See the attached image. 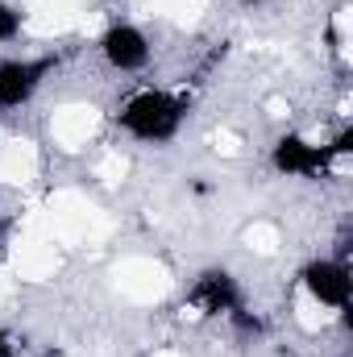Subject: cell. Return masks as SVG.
<instances>
[{"instance_id":"6da1fadb","label":"cell","mask_w":353,"mask_h":357,"mask_svg":"<svg viewBox=\"0 0 353 357\" xmlns=\"http://www.w3.org/2000/svg\"><path fill=\"white\" fill-rule=\"evenodd\" d=\"M187 121V100L167 88H142L121 100L117 108V129L142 146H167L175 142Z\"/></svg>"},{"instance_id":"7a4b0ae2","label":"cell","mask_w":353,"mask_h":357,"mask_svg":"<svg viewBox=\"0 0 353 357\" xmlns=\"http://www.w3.org/2000/svg\"><path fill=\"white\" fill-rule=\"evenodd\" d=\"M96 50H100L104 67H112L117 75H137V71H146L150 59H154V46H150L146 29L133 25V21H112V25H104L100 38H96Z\"/></svg>"},{"instance_id":"3957f363","label":"cell","mask_w":353,"mask_h":357,"mask_svg":"<svg viewBox=\"0 0 353 357\" xmlns=\"http://www.w3.org/2000/svg\"><path fill=\"white\" fill-rule=\"evenodd\" d=\"M299 295L312 299L316 307H324L329 316H341L350 307V295H353L350 266L341 258H312L308 266L299 270Z\"/></svg>"},{"instance_id":"277c9868","label":"cell","mask_w":353,"mask_h":357,"mask_svg":"<svg viewBox=\"0 0 353 357\" xmlns=\"http://www.w3.org/2000/svg\"><path fill=\"white\" fill-rule=\"evenodd\" d=\"M54 71L50 54H17V59H0V108H25L46 75Z\"/></svg>"},{"instance_id":"5b68a950","label":"cell","mask_w":353,"mask_h":357,"mask_svg":"<svg viewBox=\"0 0 353 357\" xmlns=\"http://www.w3.org/2000/svg\"><path fill=\"white\" fill-rule=\"evenodd\" d=\"M270 167L287 178H316L329 171V146L308 133H283L270 146Z\"/></svg>"},{"instance_id":"8992f818","label":"cell","mask_w":353,"mask_h":357,"mask_svg":"<svg viewBox=\"0 0 353 357\" xmlns=\"http://www.w3.org/2000/svg\"><path fill=\"white\" fill-rule=\"evenodd\" d=\"M100 133V108L88 100H67L50 112V142L63 150V154H80L88 150Z\"/></svg>"},{"instance_id":"52a82bcc","label":"cell","mask_w":353,"mask_h":357,"mask_svg":"<svg viewBox=\"0 0 353 357\" xmlns=\"http://www.w3.org/2000/svg\"><path fill=\"white\" fill-rule=\"evenodd\" d=\"M241 307V287L229 270H204L191 287V299L183 303V316H233Z\"/></svg>"},{"instance_id":"ba28073f","label":"cell","mask_w":353,"mask_h":357,"mask_svg":"<svg viewBox=\"0 0 353 357\" xmlns=\"http://www.w3.org/2000/svg\"><path fill=\"white\" fill-rule=\"evenodd\" d=\"M59 266H63L59 241L46 233H29L8 250V274L17 282H50L59 274Z\"/></svg>"},{"instance_id":"9c48e42d","label":"cell","mask_w":353,"mask_h":357,"mask_svg":"<svg viewBox=\"0 0 353 357\" xmlns=\"http://www.w3.org/2000/svg\"><path fill=\"white\" fill-rule=\"evenodd\" d=\"M117 287H121V295H129L137 303H154V299L167 295L171 278H167V270L158 266V262H150V258H129V262L117 266Z\"/></svg>"},{"instance_id":"30bf717a","label":"cell","mask_w":353,"mask_h":357,"mask_svg":"<svg viewBox=\"0 0 353 357\" xmlns=\"http://www.w3.org/2000/svg\"><path fill=\"white\" fill-rule=\"evenodd\" d=\"M42 171V154L29 137H0V183L4 187H29Z\"/></svg>"},{"instance_id":"8fae6325","label":"cell","mask_w":353,"mask_h":357,"mask_svg":"<svg viewBox=\"0 0 353 357\" xmlns=\"http://www.w3.org/2000/svg\"><path fill=\"white\" fill-rule=\"evenodd\" d=\"M246 245H250L258 258H274L278 245H283V233H278V225H270V220H254V225L246 229Z\"/></svg>"},{"instance_id":"7c38bea8","label":"cell","mask_w":353,"mask_h":357,"mask_svg":"<svg viewBox=\"0 0 353 357\" xmlns=\"http://www.w3.org/2000/svg\"><path fill=\"white\" fill-rule=\"evenodd\" d=\"M125 175H129V158H125L121 150H104V154L96 158V178H100V183L117 187Z\"/></svg>"},{"instance_id":"4fadbf2b","label":"cell","mask_w":353,"mask_h":357,"mask_svg":"<svg viewBox=\"0 0 353 357\" xmlns=\"http://www.w3.org/2000/svg\"><path fill=\"white\" fill-rule=\"evenodd\" d=\"M21 33H25V13L13 0H0V46L17 42Z\"/></svg>"},{"instance_id":"5bb4252c","label":"cell","mask_w":353,"mask_h":357,"mask_svg":"<svg viewBox=\"0 0 353 357\" xmlns=\"http://www.w3.org/2000/svg\"><path fill=\"white\" fill-rule=\"evenodd\" d=\"M295 320H299V324H303L308 333H320V328H324V324H329L333 316H329L324 307H316L312 299H303V295H299V312H295Z\"/></svg>"},{"instance_id":"9a60e30c","label":"cell","mask_w":353,"mask_h":357,"mask_svg":"<svg viewBox=\"0 0 353 357\" xmlns=\"http://www.w3.org/2000/svg\"><path fill=\"white\" fill-rule=\"evenodd\" d=\"M0 357H17V337L8 328H0Z\"/></svg>"},{"instance_id":"2e32d148","label":"cell","mask_w":353,"mask_h":357,"mask_svg":"<svg viewBox=\"0 0 353 357\" xmlns=\"http://www.w3.org/2000/svg\"><path fill=\"white\" fill-rule=\"evenodd\" d=\"M154 357H187V354H179V349H154Z\"/></svg>"},{"instance_id":"e0dca14e","label":"cell","mask_w":353,"mask_h":357,"mask_svg":"<svg viewBox=\"0 0 353 357\" xmlns=\"http://www.w3.org/2000/svg\"><path fill=\"white\" fill-rule=\"evenodd\" d=\"M233 4H241V8H254V4H262V0H233Z\"/></svg>"},{"instance_id":"ac0fdd59","label":"cell","mask_w":353,"mask_h":357,"mask_svg":"<svg viewBox=\"0 0 353 357\" xmlns=\"http://www.w3.org/2000/svg\"><path fill=\"white\" fill-rule=\"evenodd\" d=\"M4 258H8V245H4V237H0V266H4Z\"/></svg>"}]
</instances>
